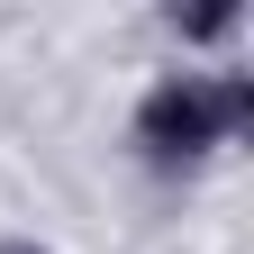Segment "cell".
<instances>
[{"label": "cell", "mask_w": 254, "mask_h": 254, "mask_svg": "<svg viewBox=\"0 0 254 254\" xmlns=\"http://www.w3.org/2000/svg\"><path fill=\"white\" fill-rule=\"evenodd\" d=\"M254 118V82L245 73H164L136 100V145L154 164H200Z\"/></svg>", "instance_id": "6da1fadb"}, {"label": "cell", "mask_w": 254, "mask_h": 254, "mask_svg": "<svg viewBox=\"0 0 254 254\" xmlns=\"http://www.w3.org/2000/svg\"><path fill=\"white\" fill-rule=\"evenodd\" d=\"M0 254H46V245L37 236H0Z\"/></svg>", "instance_id": "7a4b0ae2"}]
</instances>
